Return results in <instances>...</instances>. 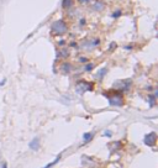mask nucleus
Returning a JSON list of instances; mask_svg holds the SVG:
<instances>
[{"label": "nucleus", "mask_w": 158, "mask_h": 168, "mask_svg": "<svg viewBox=\"0 0 158 168\" xmlns=\"http://www.w3.org/2000/svg\"><path fill=\"white\" fill-rule=\"evenodd\" d=\"M93 88V84L92 83H88V82H84V80H80L78 84H77V92L78 93H84V92H88Z\"/></svg>", "instance_id": "7ed1b4c3"}, {"label": "nucleus", "mask_w": 158, "mask_h": 168, "mask_svg": "<svg viewBox=\"0 0 158 168\" xmlns=\"http://www.w3.org/2000/svg\"><path fill=\"white\" fill-rule=\"evenodd\" d=\"M63 8H64V9H68L69 8V6H71L72 5V0H63Z\"/></svg>", "instance_id": "0eeeda50"}, {"label": "nucleus", "mask_w": 158, "mask_h": 168, "mask_svg": "<svg viewBox=\"0 0 158 168\" xmlns=\"http://www.w3.org/2000/svg\"><path fill=\"white\" fill-rule=\"evenodd\" d=\"M107 99H109V103L111 105H115V106H121L124 104V98L122 95L115 92V93H111L107 95Z\"/></svg>", "instance_id": "f03ea898"}, {"label": "nucleus", "mask_w": 158, "mask_h": 168, "mask_svg": "<svg viewBox=\"0 0 158 168\" xmlns=\"http://www.w3.org/2000/svg\"><path fill=\"white\" fill-rule=\"evenodd\" d=\"M130 80H127V79H126V80H120L119 83H116L115 84V85H121V87H120V89H122V90H127L129 88H130Z\"/></svg>", "instance_id": "39448f33"}, {"label": "nucleus", "mask_w": 158, "mask_h": 168, "mask_svg": "<svg viewBox=\"0 0 158 168\" xmlns=\"http://www.w3.org/2000/svg\"><path fill=\"white\" fill-rule=\"evenodd\" d=\"M105 73H106V68H103V69L98 73V78H103V75H104Z\"/></svg>", "instance_id": "1a4fd4ad"}, {"label": "nucleus", "mask_w": 158, "mask_h": 168, "mask_svg": "<svg viewBox=\"0 0 158 168\" xmlns=\"http://www.w3.org/2000/svg\"><path fill=\"white\" fill-rule=\"evenodd\" d=\"M156 134H149V135H147L146 136V139H144V142H146L147 145H149V146H153L154 144H156Z\"/></svg>", "instance_id": "20e7f679"}, {"label": "nucleus", "mask_w": 158, "mask_h": 168, "mask_svg": "<svg viewBox=\"0 0 158 168\" xmlns=\"http://www.w3.org/2000/svg\"><path fill=\"white\" fill-rule=\"evenodd\" d=\"M67 24L63 21V20H57L52 24V26H51V30L54 35H63V34H66L67 32Z\"/></svg>", "instance_id": "f257e3e1"}, {"label": "nucleus", "mask_w": 158, "mask_h": 168, "mask_svg": "<svg viewBox=\"0 0 158 168\" xmlns=\"http://www.w3.org/2000/svg\"><path fill=\"white\" fill-rule=\"evenodd\" d=\"M92 137H93V134H85V135H84V140H85V141L92 140Z\"/></svg>", "instance_id": "9d476101"}, {"label": "nucleus", "mask_w": 158, "mask_h": 168, "mask_svg": "<svg viewBox=\"0 0 158 168\" xmlns=\"http://www.w3.org/2000/svg\"><path fill=\"white\" fill-rule=\"evenodd\" d=\"M59 158H61V156H58V157H57V158H56V159L53 161V162H51V163H48V164H47V166H46L45 168H51V167H52L53 164H56L57 162H58V161H59Z\"/></svg>", "instance_id": "6e6552de"}, {"label": "nucleus", "mask_w": 158, "mask_h": 168, "mask_svg": "<svg viewBox=\"0 0 158 168\" xmlns=\"http://www.w3.org/2000/svg\"><path fill=\"white\" fill-rule=\"evenodd\" d=\"M93 67H94V64H88V66L85 67V70H88V72H89V70L93 69Z\"/></svg>", "instance_id": "9b49d317"}, {"label": "nucleus", "mask_w": 158, "mask_h": 168, "mask_svg": "<svg viewBox=\"0 0 158 168\" xmlns=\"http://www.w3.org/2000/svg\"><path fill=\"white\" fill-rule=\"evenodd\" d=\"M79 1H80L82 4H87V3H89L90 0H79Z\"/></svg>", "instance_id": "f8f14e48"}, {"label": "nucleus", "mask_w": 158, "mask_h": 168, "mask_svg": "<svg viewBox=\"0 0 158 168\" xmlns=\"http://www.w3.org/2000/svg\"><path fill=\"white\" fill-rule=\"evenodd\" d=\"M120 14H121V12H120V10H117V12H115V14H114V17H116V16H120Z\"/></svg>", "instance_id": "ddd939ff"}, {"label": "nucleus", "mask_w": 158, "mask_h": 168, "mask_svg": "<svg viewBox=\"0 0 158 168\" xmlns=\"http://www.w3.org/2000/svg\"><path fill=\"white\" fill-rule=\"evenodd\" d=\"M39 146H40V141H39V139H35V140L30 144V147L32 148V150H37V148H39Z\"/></svg>", "instance_id": "423d86ee"}]
</instances>
